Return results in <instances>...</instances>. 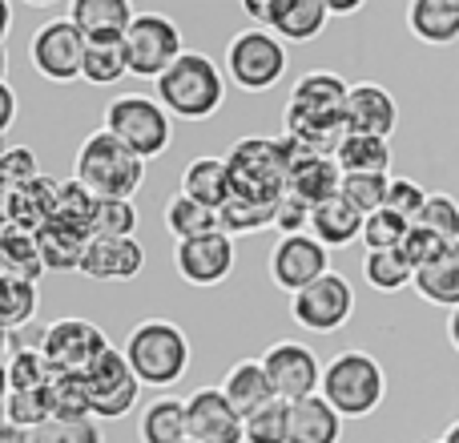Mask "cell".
Wrapping results in <instances>:
<instances>
[{
    "instance_id": "cell-7",
    "label": "cell",
    "mask_w": 459,
    "mask_h": 443,
    "mask_svg": "<svg viewBox=\"0 0 459 443\" xmlns=\"http://www.w3.org/2000/svg\"><path fill=\"white\" fill-rule=\"evenodd\" d=\"M101 129L113 134L121 145L137 153V158H161L174 142V117L166 113V105L150 93H121L105 105Z\"/></svg>"
},
{
    "instance_id": "cell-45",
    "label": "cell",
    "mask_w": 459,
    "mask_h": 443,
    "mask_svg": "<svg viewBox=\"0 0 459 443\" xmlns=\"http://www.w3.org/2000/svg\"><path fill=\"white\" fill-rule=\"evenodd\" d=\"M278 206H262V202H246V198H230L222 206V230L230 238L234 234H254V230L274 226Z\"/></svg>"
},
{
    "instance_id": "cell-24",
    "label": "cell",
    "mask_w": 459,
    "mask_h": 443,
    "mask_svg": "<svg viewBox=\"0 0 459 443\" xmlns=\"http://www.w3.org/2000/svg\"><path fill=\"white\" fill-rule=\"evenodd\" d=\"M134 8L129 0H73L69 21L85 32V40H126L129 24H134Z\"/></svg>"
},
{
    "instance_id": "cell-38",
    "label": "cell",
    "mask_w": 459,
    "mask_h": 443,
    "mask_svg": "<svg viewBox=\"0 0 459 443\" xmlns=\"http://www.w3.org/2000/svg\"><path fill=\"white\" fill-rule=\"evenodd\" d=\"M126 73H129L126 40H93V45H89L85 73H81L89 85H117Z\"/></svg>"
},
{
    "instance_id": "cell-12",
    "label": "cell",
    "mask_w": 459,
    "mask_h": 443,
    "mask_svg": "<svg viewBox=\"0 0 459 443\" xmlns=\"http://www.w3.org/2000/svg\"><path fill=\"white\" fill-rule=\"evenodd\" d=\"M89 395H93V420H126L142 399V379L134 375L126 351L109 347L93 367L85 371Z\"/></svg>"
},
{
    "instance_id": "cell-36",
    "label": "cell",
    "mask_w": 459,
    "mask_h": 443,
    "mask_svg": "<svg viewBox=\"0 0 459 443\" xmlns=\"http://www.w3.org/2000/svg\"><path fill=\"white\" fill-rule=\"evenodd\" d=\"M45 399L53 420H93V395L85 375H56L45 387Z\"/></svg>"
},
{
    "instance_id": "cell-57",
    "label": "cell",
    "mask_w": 459,
    "mask_h": 443,
    "mask_svg": "<svg viewBox=\"0 0 459 443\" xmlns=\"http://www.w3.org/2000/svg\"><path fill=\"white\" fill-rule=\"evenodd\" d=\"M447 343H452L455 355H459V310H452V315H447Z\"/></svg>"
},
{
    "instance_id": "cell-47",
    "label": "cell",
    "mask_w": 459,
    "mask_h": 443,
    "mask_svg": "<svg viewBox=\"0 0 459 443\" xmlns=\"http://www.w3.org/2000/svg\"><path fill=\"white\" fill-rule=\"evenodd\" d=\"M415 226H428V230H436L439 238H447V242H459V202L444 190H431L428 206H423Z\"/></svg>"
},
{
    "instance_id": "cell-14",
    "label": "cell",
    "mask_w": 459,
    "mask_h": 443,
    "mask_svg": "<svg viewBox=\"0 0 459 443\" xmlns=\"http://www.w3.org/2000/svg\"><path fill=\"white\" fill-rule=\"evenodd\" d=\"M290 315L302 331H315V334H334L351 323L355 315V291L342 274H326L318 278L315 286H307L302 294L290 299Z\"/></svg>"
},
{
    "instance_id": "cell-58",
    "label": "cell",
    "mask_w": 459,
    "mask_h": 443,
    "mask_svg": "<svg viewBox=\"0 0 459 443\" xmlns=\"http://www.w3.org/2000/svg\"><path fill=\"white\" fill-rule=\"evenodd\" d=\"M444 443H459V423H452V428L444 431Z\"/></svg>"
},
{
    "instance_id": "cell-53",
    "label": "cell",
    "mask_w": 459,
    "mask_h": 443,
    "mask_svg": "<svg viewBox=\"0 0 459 443\" xmlns=\"http://www.w3.org/2000/svg\"><path fill=\"white\" fill-rule=\"evenodd\" d=\"M16 121V89L8 81H0V134H8Z\"/></svg>"
},
{
    "instance_id": "cell-35",
    "label": "cell",
    "mask_w": 459,
    "mask_h": 443,
    "mask_svg": "<svg viewBox=\"0 0 459 443\" xmlns=\"http://www.w3.org/2000/svg\"><path fill=\"white\" fill-rule=\"evenodd\" d=\"M166 230L178 238V242H190V238L218 234V230H222V214L202 206V202H194V198H186V194H178V198H169V206H166Z\"/></svg>"
},
{
    "instance_id": "cell-15",
    "label": "cell",
    "mask_w": 459,
    "mask_h": 443,
    "mask_svg": "<svg viewBox=\"0 0 459 443\" xmlns=\"http://www.w3.org/2000/svg\"><path fill=\"white\" fill-rule=\"evenodd\" d=\"M331 274V250L318 242L315 234H294V238H278L270 250V278L278 291L302 294L307 286H315L318 278Z\"/></svg>"
},
{
    "instance_id": "cell-25",
    "label": "cell",
    "mask_w": 459,
    "mask_h": 443,
    "mask_svg": "<svg viewBox=\"0 0 459 443\" xmlns=\"http://www.w3.org/2000/svg\"><path fill=\"white\" fill-rule=\"evenodd\" d=\"M407 32L423 45H455L459 40V0H411L407 4Z\"/></svg>"
},
{
    "instance_id": "cell-20",
    "label": "cell",
    "mask_w": 459,
    "mask_h": 443,
    "mask_svg": "<svg viewBox=\"0 0 459 443\" xmlns=\"http://www.w3.org/2000/svg\"><path fill=\"white\" fill-rule=\"evenodd\" d=\"M145 266V250L137 238H89L81 274L93 282H129Z\"/></svg>"
},
{
    "instance_id": "cell-29",
    "label": "cell",
    "mask_w": 459,
    "mask_h": 443,
    "mask_svg": "<svg viewBox=\"0 0 459 443\" xmlns=\"http://www.w3.org/2000/svg\"><path fill=\"white\" fill-rule=\"evenodd\" d=\"M37 246H40V258H45L48 274H69V270H81V262H85L89 234L53 222V226H45L37 234Z\"/></svg>"
},
{
    "instance_id": "cell-32",
    "label": "cell",
    "mask_w": 459,
    "mask_h": 443,
    "mask_svg": "<svg viewBox=\"0 0 459 443\" xmlns=\"http://www.w3.org/2000/svg\"><path fill=\"white\" fill-rule=\"evenodd\" d=\"M0 274H16V278H29V282H40L45 274V258H40V246L37 234L21 226H4L0 230Z\"/></svg>"
},
{
    "instance_id": "cell-37",
    "label": "cell",
    "mask_w": 459,
    "mask_h": 443,
    "mask_svg": "<svg viewBox=\"0 0 459 443\" xmlns=\"http://www.w3.org/2000/svg\"><path fill=\"white\" fill-rule=\"evenodd\" d=\"M363 278L379 294H395V291H403V286H415V266L407 262L403 250H367Z\"/></svg>"
},
{
    "instance_id": "cell-40",
    "label": "cell",
    "mask_w": 459,
    "mask_h": 443,
    "mask_svg": "<svg viewBox=\"0 0 459 443\" xmlns=\"http://www.w3.org/2000/svg\"><path fill=\"white\" fill-rule=\"evenodd\" d=\"M387 190H391L387 174H342V198H347L363 218L387 210Z\"/></svg>"
},
{
    "instance_id": "cell-41",
    "label": "cell",
    "mask_w": 459,
    "mask_h": 443,
    "mask_svg": "<svg viewBox=\"0 0 459 443\" xmlns=\"http://www.w3.org/2000/svg\"><path fill=\"white\" fill-rule=\"evenodd\" d=\"M93 214H97V198H93V194H89L77 178L61 182V206H56V222L93 238Z\"/></svg>"
},
{
    "instance_id": "cell-50",
    "label": "cell",
    "mask_w": 459,
    "mask_h": 443,
    "mask_svg": "<svg viewBox=\"0 0 459 443\" xmlns=\"http://www.w3.org/2000/svg\"><path fill=\"white\" fill-rule=\"evenodd\" d=\"M407 222L403 218H395L391 210H379V214H371L367 218V226H363V246L367 250H399L403 246V238H407Z\"/></svg>"
},
{
    "instance_id": "cell-55",
    "label": "cell",
    "mask_w": 459,
    "mask_h": 443,
    "mask_svg": "<svg viewBox=\"0 0 459 443\" xmlns=\"http://www.w3.org/2000/svg\"><path fill=\"white\" fill-rule=\"evenodd\" d=\"M326 8H331V16H355L363 13V0H326Z\"/></svg>"
},
{
    "instance_id": "cell-13",
    "label": "cell",
    "mask_w": 459,
    "mask_h": 443,
    "mask_svg": "<svg viewBox=\"0 0 459 443\" xmlns=\"http://www.w3.org/2000/svg\"><path fill=\"white\" fill-rule=\"evenodd\" d=\"M40 351L56 375H85L109 351V334L89 318H56V323H48Z\"/></svg>"
},
{
    "instance_id": "cell-23",
    "label": "cell",
    "mask_w": 459,
    "mask_h": 443,
    "mask_svg": "<svg viewBox=\"0 0 459 443\" xmlns=\"http://www.w3.org/2000/svg\"><path fill=\"white\" fill-rule=\"evenodd\" d=\"M218 387H222V395L230 399V407H234L242 420H250L254 412H262L266 404L278 399L274 387H270V375H266V367H262V359H242V363H234Z\"/></svg>"
},
{
    "instance_id": "cell-34",
    "label": "cell",
    "mask_w": 459,
    "mask_h": 443,
    "mask_svg": "<svg viewBox=\"0 0 459 443\" xmlns=\"http://www.w3.org/2000/svg\"><path fill=\"white\" fill-rule=\"evenodd\" d=\"M334 161L342 166V174H387L391 169V142L387 137L347 134L342 145L334 150Z\"/></svg>"
},
{
    "instance_id": "cell-3",
    "label": "cell",
    "mask_w": 459,
    "mask_h": 443,
    "mask_svg": "<svg viewBox=\"0 0 459 443\" xmlns=\"http://www.w3.org/2000/svg\"><path fill=\"white\" fill-rule=\"evenodd\" d=\"M77 178L93 198H126L134 202V194L145 182V158H137L129 145H121L113 134L97 129L81 142L77 150Z\"/></svg>"
},
{
    "instance_id": "cell-2",
    "label": "cell",
    "mask_w": 459,
    "mask_h": 443,
    "mask_svg": "<svg viewBox=\"0 0 459 443\" xmlns=\"http://www.w3.org/2000/svg\"><path fill=\"white\" fill-rule=\"evenodd\" d=\"M158 101L169 117L182 121H210L226 101V73L214 56L186 48L178 65L158 81Z\"/></svg>"
},
{
    "instance_id": "cell-9",
    "label": "cell",
    "mask_w": 459,
    "mask_h": 443,
    "mask_svg": "<svg viewBox=\"0 0 459 443\" xmlns=\"http://www.w3.org/2000/svg\"><path fill=\"white\" fill-rule=\"evenodd\" d=\"M126 53H129V73L142 81H161L178 65L182 48V29L161 13H137L126 32Z\"/></svg>"
},
{
    "instance_id": "cell-18",
    "label": "cell",
    "mask_w": 459,
    "mask_h": 443,
    "mask_svg": "<svg viewBox=\"0 0 459 443\" xmlns=\"http://www.w3.org/2000/svg\"><path fill=\"white\" fill-rule=\"evenodd\" d=\"M56 206H61V182L48 174L32 178V182L4 190V226H21L29 234H40L45 226L56 222Z\"/></svg>"
},
{
    "instance_id": "cell-28",
    "label": "cell",
    "mask_w": 459,
    "mask_h": 443,
    "mask_svg": "<svg viewBox=\"0 0 459 443\" xmlns=\"http://www.w3.org/2000/svg\"><path fill=\"white\" fill-rule=\"evenodd\" d=\"M182 194L222 214V206L234 198V186H230L226 161L222 158H198V161H190V166H186V174H182Z\"/></svg>"
},
{
    "instance_id": "cell-59",
    "label": "cell",
    "mask_w": 459,
    "mask_h": 443,
    "mask_svg": "<svg viewBox=\"0 0 459 443\" xmlns=\"http://www.w3.org/2000/svg\"><path fill=\"white\" fill-rule=\"evenodd\" d=\"M186 443H194V439H186Z\"/></svg>"
},
{
    "instance_id": "cell-8",
    "label": "cell",
    "mask_w": 459,
    "mask_h": 443,
    "mask_svg": "<svg viewBox=\"0 0 459 443\" xmlns=\"http://www.w3.org/2000/svg\"><path fill=\"white\" fill-rule=\"evenodd\" d=\"M226 77L242 93H266L286 77V45L270 29H242L226 48Z\"/></svg>"
},
{
    "instance_id": "cell-6",
    "label": "cell",
    "mask_w": 459,
    "mask_h": 443,
    "mask_svg": "<svg viewBox=\"0 0 459 443\" xmlns=\"http://www.w3.org/2000/svg\"><path fill=\"white\" fill-rule=\"evenodd\" d=\"M387 395V375L371 351H339L323 371V399L342 420H363Z\"/></svg>"
},
{
    "instance_id": "cell-4",
    "label": "cell",
    "mask_w": 459,
    "mask_h": 443,
    "mask_svg": "<svg viewBox=\"0 0 459 443\" xmlns=\"http://www.w3.org/2000/svg\"><path fill=\"white\" fill-rule=\"evenodd\" d=\"M126 359L142 387H174L190 371V339L169 318H142L126 339Z\"/></svg>"
},
{
    "instance_id": "cell-33",
    "label": "cell",
    "mask_w": 459,
    "mask_h": 443,
    "mask_svg": "<svg viewBox=\"0 0 459 443\" xmlns=\"http://www.w3.org/2000/svg\"><path fill=\"white\" fill-rule=\"evenodd\" d=\"M40 307V286L29 282V278L16 274H0V318H4V334H16L24 326H32Z\"/></svg>"
},
{
    "instance_id": "cell-5",
    "label": "cell",
    "mask_w": 459,
    "mask_h": 443,
    "mask_svg": "<svg viewBox=\"0 0 459 443\" xmlns=\"http://www.w3.org/2000/svg\"><path fill=\"white\" fill-rule=\"evenodd\" d=\"M226 169H230L234 198L262 202V206H278L286 198L290 161H286L282 137H242L226 153Z\"/></svg>"
},
{
    "instance_id": "cell-48",
    "label": "cell",
    "mask_w": 459,
    "mask_h": 443,
    "mask_svg": "<svg viewBox=\"0 0 459 443\" xmlns=\"http://www.w3.org/2000/svg\"><path fill=\"white\" fill-rule=\"evenodd\" d=\"M447 246H455V242L439 238L436 230H428V226H411V230H407V238H403V246H399V250L407 254V262H411L415 274H420V270H428L431 262L444 258Z\"/></svg>"
},
{
    "instance_id": "cell-39",
    "label": "cell",
    "mask_w": 459,
    "mask_h": 443,
    "mask_svg": "<svg viewBox=\"0 0 459 443\" xmlns=\"http://www.w3.org/2000/svg\"><path fill=\"white\" fill-rule=\"evenodd\" d=\"M4 379H8V391H45L56 379V371L48 367L45 351L21 347V351H8Z\"/></svg>"
},
{
    "instance_id": "cell-21",
    "label": "cell",
    "mask_w": 459,
    "mask_h": 443,
    "mask_svg": "<svg viewBox=\"0 0 459 443\" xmlns=\"http://www.w3.org/2000/svg\"><path fill=\"white\" fill-rule=\"evenodd\" d=\"M342 194V166L326 153H315V158L290 166V178H286V198L302 202L307 210H318L323 202L339 198Z\"/></svg>"
},
{
    "instance_id": "cell-22",
    "label": "cell",
    "mask_w": 459,
    "mask_h": 443,
    "mask_svg": "<svg viewBox=\"0 0 459 443\" xmlns=\"http://www.w3.org/2000/svg\"><path fill=\"white\" fill-rule=\"evenodd\" d=\"M331 21L326 0H270V32L282 45H310Z\"/></svg>"
},
{
    "instance_id": "cell-52",
    "label": "cell",
    "mask_w": 459,
    "mask_h": 443,
    "mask_svg": "<svg viewBox=\"0 0 459 443\" xmlns=\"http://www.w3.org/2000/svg\"><path fill=\"white\" fill-rule=\"evenodd\" d=\"M310 214L315 210H307L302 202L294 198H282L278 202V218H274V230L282 238H294V234H310Z\"/></svg>"
},
{
    "instance_id": "cell-19",
    "label": "cell",
    "mask_w": 459,
    "mask_h": 443,
    "mask_svg": "<svg viewBox=\"0 0 459 443\" xmlns=\"http://www.w3.org/2000/svg\"><path fill=\"white\" fill-rule=\"evenodd\" d=\"M399 129V105L391 97V89L375 85V81H359L351 85V101H347V134H363V137H387Z\"/></svg>"
},
{
    "instance_id": "cell-17",
    "label": "cell",
    "mask_w": 459,
    "mask_h": 443,
    "mask_svg": "<svg viewBox=\"0 0 459 443\" xmlns=\"http://www.w3.org/2000/svg\"><path fill=\"white\" fill-rule=\"evenodd\" d=\"M174 266H178V274H182L190 286H218V282H226L230 270H234V238H230L226 230H218V234L178 242Z\"/></svg>"
},
{
    "instance_id": "cell-49",
    "label": "cell",
    "mask_w": 459,
    "mask_h": 443,
    "mask_svg": "<svg viewBox=\"0 0 459 443\" xmlns=\"http://www.w3.org/2000/svg\"><path fill=\"white\" fill-rule=\"evenodd\" d=\"M428 194L420 182H411V178H391V190H387V210L395 218H403L407 226H415L423 214V206H428Z\"/></svg>"
},
{
    "instance_id": "cell-1",
    "label": "cell",
    "mask_w": 459,
    "mask_h": 443,
    "mask_svg": "<svg viewBox=\"0 0 459 443\" xmlns=\"http://www.w3.org/2000/svg\"><path fill=\"white\" fill-rule=\"evenodd\" d=\"M347 101H351V85L339 73L315 69L307 77H299L290 89V101L282 109L286 137L302 142L315 153L334 158V150L347 137Z\"/></svg>"
},
{
    "instance_id": "cell-51",
    "label": "cell",
    "mask_w": 459,
    "mask_h": 443,
    "mask_svg": "<svg viewBox=\"0 0 459 443\" xmlns=\"http://www.w3.org/2000/svg\"><path fill=\"white\" fill-rule=\"evenodd\" d=\"M32 178H40L37 153H32L29 145H8V150L0 153V186H4V190H16V186L32 182Z\"/></svg>"
},
{
    "instance_id": "cell-31",
    "label": "cell",
    "mask_w": 459,
    "mask_h": 443,
    "mask_svg": "<svg viewBox=\"0 0 459 443\" xmlns=\"http://www.w3.org/2000/svg\"><path fill=\"white\" fill-rule=\"evenodd\" d=\"M142 443H186L190 439V423H186V399L158 395L142 412Z\"/></svg>"
},
{
    "instance_id": "cell-26",
    "label": "cell",
    "mask_w": 459,
    "mask_h": 443,
    "mask_svg": "<svg viewBox=\"0 0 459 443\" xmlns=\"http://www.w3.org/2000/svg\"><path fill=\"white\" fill-rule=\"evenodd\" d=\"M339 439H342V415L323 395L290 404V439L286 443H339Z\"/></svg>"
},
{
    "instance_id": "cell-60",
    "label": "cell",
    "mask_w": 459,
    "mask_h": 443,
    "mask_svg": "<svg viewBox=\"0 0 459 443\" xmlns=\"http://www.w3.org/2000/svg\"><path fill=\"white\" fill-rule=\"evenodd\" d=\"M439 443H444V439H439Z\"/></svg>"
},
{
    "instance_id": "cell-10",
    "label": "cell",
    "mask_w": 459,
    "mask_h": 443,
    "mask_svg": "<svg viewBox=\"0 0 459 443\" xmlns=\"http://www.w3.org/2000/svg\"><path fill=\"white\" fill-rule=\"evenodd\" d=\"M85 53H89V40L69 16L45 21L29 40L32 69L45 81H56V85H69V81H77L85 73Z\"/></svg>"
},
{
    "instance_id": "cell-16",
    "label": "cell",
    "mask_w": 459,
    "mask_h": 443,
    "mask_svg": "<svg viewBox=\"0 0 459 443\" xmlns=\"http://www.w3.org/2000/svg\"><path fill=\"white\" fill-rule=\"evenodd\" d=\"M186 423L194 443H246V420L230 407L222 387H202L186 399Z\"/></svg>"
},
{
    "instance_id": "cell-56",
    "label": "cell",
    "mask_w": 459,
    "mask_h": 443,
    "mask_svg": "<svg viewBox=\"0 0 459 443\" xmlns=\"http://www.w3.org/2000/svg\"><path fill=\"white\" fill-rule=\"evenodd\" d=\"M32 431H21V428H8L4 423V431H0V443H29Z\"/></svg>"
},
{
    "instance_id": "cell-11",
    "label": "cell",
    "mask_w": 459,
    "mask_h": 443,
    "mask_svg": "<svg viewBox=\"0 0 459 443\" xmlns=\"http://www.w3.org/2000/svg\"><path fill=\"white\" fill-rule=\"evenodd\" d=\"M262 367L270 375V387L282 404H302V399L323 395V371L318 355L307 347V343H270L266 355H262Z\"/></svg>"
},
{
    "instance_id": "cell-27",
    "label": "cell",
    "mask_w": 459,
    "mask_h": 443,
    "mask_svg": "<svg viewBox=\"0 0 459 443\" xmlns=\"http://www.w3.org/2000/svg\"><path fill=\"white\" fill-rule=\"evenodd\" d=\"M363 226H367V218L359 214L342 194L331 198V202H323V206L310 214V234H315L326 250H334V246H351L355 238L363 242Z\"/></svg>"
},
{
    "instance_id": "cell-46",
    "label": "cell",
    "mask_w": 459,
    "mask_h": 443,
    "mask_svg": "<svg viewBox=\"0 0 459 443\" xmlns=\"http://www.w3.org/2000/svg\"><path fill=\"white\" fill-rule=\"evenodd\" d=\"M29 443H105V431L97 420H48L32 431Z\"/></svg>"
},
{
    "instance_id": "cell-42",
    "label": "cell",
    "mask_w": 459,
    "mask_h": 443,
    "mask_svg": "<svg viewBox=\"0 0 459 443\" xmlns=\"http://www.w3.org/2000/svg\"><path fill=\"white\" fill-rule=\"evenodd\" d=\"M53 420L45 391H4V423L21 431H37Z\"/></svg>"
},
{
    "instance_id": "cell-44",
    "label": "cell",
    "mask_w": 459,
    "mask_h": 443,
    "mask_svg": "<svg viewBox=\"0 0 459 443\" xmlns=\"http://www.w3.org/2000/svg\"><path fill=\"white\" fill-rule=\"evenodd\" d=\"M290 439V404L274 399L246 420V443H286Z\"/></svg>"
},
{
    "instance_id": "cell-54",
    "label": "cell",
    "mask_w": 459,
    "mask_h": 443,
    "mask_svg": "<svg viewBox=\"0 0 459 443\" xmlns=\"http://www.w3.org/2000/svg\"><path fill=\"white\" fill-rule=\"evenodd\" d=\"M242 13L254 21V29H270V0H246Z\"/></svg>"
},
{
    "instance_id": "cell-43",
    "label": "cell",
    "mask_w": 459,
    "mask_h": 443,
    "mask_svg": "<svg viewBox=\"0 0 459 443\" xmlns=\"http://www.w3.org/2000/svg\"><path fill=\"white\" fill-rule=\"evenodd\" d=\"M137 214L134 202L126 198H97V214H93V238H134L137 234Z\"/></svg>"
},
{
    "instance_id": "cell-30",
    "label": "cell",
    "mask_w": 459,
    "mask_h": 443,
    "mask_svg": "<svg viewBox=\"0 0 459 443\" xmlns=\"http://www.w3.org/2000/svg\"><path fill=\"white\" fill-rule=\"evenodd\" d=\"M415 294L431 307L459 310V242L447 246V254L439 262H431L428 270L415 274Z\"/></svg>"
}]
</instances>
